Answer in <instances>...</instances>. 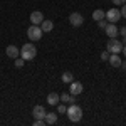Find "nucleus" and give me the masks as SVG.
<instances>
[{"label":"nucleus","instance_id":"obj_1","mask_svg":"<svg viewBox=\"0 0 126 126\" xmlns=\"http://www.w3.org/2000/svg\"><path fill=\"white\" fill-rule=\"evenodd\" d=\"M66 114H67V119L71 123H79V121L82 119V109H81V106H78V104L74 103V104H69L67 106Z\"/></svg>","mask_w":126,"mask_h":126},{"label":"nucleus","instance_id":"obj_2","mask_svg":"<svg viewBox=\"0 0 126 126\" xmlns=\"http://www.w3.org/2000/svg\"><path fill=\"white\" fill-rule=\"evenodd\" d=\"M37 56V47L29 42V44H25V46H22L20 47V57L24 59V61H32V59H35Z\"/></svg>","mask_w":126,"mask_h":126},{"label":"nucleus","instance_id":"obj_3","mask_svg":"<svg viewBox=\"0 0 126 126\" xmlns=\"http://www.w3.org/2000/svg\"><path fill=\"white\" fill-rule=\"evenodd\" d=\"M106 50L109 54H119L123 50V42L118 39H109L106 44Z\"/></svg>","mask_w":126,"mask_h":126},{"label":"nucleus","instance_id":"obj_4","mask_svg":"<svg viewBox=\"0 0 126 126\" xmlns=\"http://www.w3.org/2000/svg\"><path fill=\"white\" fill-rule=\"evenodd\" d=\"M42 29H40V25H30L29 29H27V37H29L32 42H35V40H40V37H42Z\"/></svg>","mask_w":126,"mask_h":126},{"label":"nucleus","instance_id":"obj_5","mask_svg":"<svg viewBox=\"0 0 126 126\" xmlns=\"http://www.w3.org/2000/svg\"><path fill=\"white\" fill-rule=\"evenodd\" d=\"M104 19H106L109 24H116L118 20L121 19V10L116 9V7H114V9H109L106 12V15H104Z\"/></svg>","mask_w":126,"mask_h":126},{"label":"nucleus","instance_id":"obj_6","mask_svg":"<svg viewBox=\"0 0 126 126\" xmlns=\"http://www.w3.org/2000/svg\"><path fill=\"white\" fill-rule=\"evenodd\" d=\"M69 22H71L72 27H81L82 22H84V17H82V14H79V12H72V14L69 15Z\"/></svg>","mask_w":126,"mask_h":126},{"label":"nucleus","instance_id":"obj_7","mask_svg":"<svg viewBox=\"0 0 126 126\" xmlns=\"http://www.w3.org/2000/svg\"><path fill=\"white\" fill-rule=\"evenodd\" d=\"M104 32H106V35L109 37V39H116V35L119 34L116 24H109V22H108V25L104 27Z\"/></svg>","mask_w":126,"mask_h":126},{"label":"nucleus","instance_id":"obj_8","mask_svg":"<svg viewBox=\"0 0 126 126\" xmlns=\"http://www.w3.org/2000/svg\"><path fill=\"white\" fill-rule=\"evenodd\" d=\"M84 91V86L81 84V82H76V81H72V82H69V93L71 94H74V96H78Z\"/></svg>","mask_w":126,"mask_h":126},{"label":"nucleus","instance_id":"obj_9","mask_svg":"<svg viewBox=\"0 0 126 126\" xmlns=\"http://www.w3.org/2000/svg\"><path fill=\"white\" fill-rule=\"evenodd\" d=\"M5 54H7V57H9V59H17L20 56V49L17 47V46H7Z\"/></svg>","mask_w":126,"mask_h":126},{"label":"nucleus","instance_id":"obj_10","mask_svg":"<svg viewBox=\"0 0 126 126\" xmlns=\"http://www.w3.org/2000/svg\"><path fill=\"white\" fill-rule=\"evenodd\" d=\"M42 20H44V14H42L40 10H35V12L30 14V22H32L34 25H40Z\"/></svg>","mask_w":126,"mask_h":126},{"label":"nucleus","instance_id":"obj_11","mask_svg":"<svg viewBox=\"0 0 126 126\" xmlns=\"http://www.w3.org/2000/svg\"><path fill=\"white\" fill-rule=\"evenodd\" d=\"M32 116L35 118V119H44V118H46V109H44V106H40V104L34 106V109H32Z\"/></svg>","mask_w":126,"mask_h":126},{"label":"nucleus","instance_id":"obj_12","mask_svg":"<svg viewBox=\"0 0 126 126\" xmlns=\"http://www.w3.org/2000/svg\"><path fill=\"white\" fill-rule=\"evenodd\" d=\"M109 64L113 66V67H121V57H119V54H109Z\"/></svg>","mask_w":126,"mask_h":126},{"label":"nucleus","instance_id":"obj_13","mask_svg":"<svg viewBox=\"0 0 126 126\" xmlns=\"http://www.w3.org/2000/svg\"><path fill=\"white\" fill-rule=\"evenodd\" d=\"M47 103L50 106H57L59 103H61V96H59L57 93H50L47 96Z\"/></svg>","mask_w":126,"mask_h":126},{"label":"nucleus","instance_id":"obj_14","mask_svg":"<svg viewBox=\"0 0 126 126\" xmlns=\"http://www.w3.org/2000/svg\"><path fill=\"white\" fill-rule=\"evenodd\" d=\"M61 103H64V104H74L76 103V97H74V94H71V93H64V94H61Z\"/></svg>","mask_w":126,"mask_h":126},{"label":"nucleus","instance_id":"obj_15","mask_svg":"<svg viewBox=\"0 0 126 126\" xmlns=\"http://www.w3.org/2000/svg\"><path fill=\"white\" fill-rule=\"evenodd\" d=\"M44 121H46V125H56L57 123V114L56 113H46V118H44Z\"/></svg>","mask_w":126,"mask_h":126},{"label":"nucleus","instance_id":"obj_16","mask_svg":"<svg viewBox=\"0 0 126 126\" xmlns=\"http://www.w3.org/2000/svg\"><path fill=\"white\" fill-rule=\"evenodd\" d=\"M40 29H42V32H50V30L54 29V22L52 20H42V24H40Z\"/></svg>","mask_w":126,"mask_h":126},{"label":"nucleus","instance_id":"obj_17","mask_svg":"<svg viewBox=\"0 0 126 126\" xmlns=\"http://www.w3.org/2000/svg\"><path fill=\"white\" fill-rule=\"evenodd\" d=\"M62 82H66V84H69V82H72L74 81V74L72 72H69V71H66V72H62Z\"/></svg>","mask_w":126,"mask_h":126},{"label":"nucleus","instance_id":"obj_18","mask_svg":"<svg viewBox=\"0 0 126 126\" xmlns=\"http://www.w3.org/2000/svg\"><path fill=\"white\" fill-rule=\"evenodd\" d=\"M104 15H106V12H104V10H101V9H97V10H94V12H93V19L96 20H103L104 19Z\"/></svg>","mask_w":126,"mask_h":126},{"label":"nucleus","instance_id":"obj_19","mask_svg":"<svg viewBox=\"0 0 126 126\" xmlns=\"http://www.w3.org/2000/svg\"><path fill=\"white\" fill-rule=\"evenodd\" d=\"M66 111H67V106H66L64 103H59V104H57V113H61V114H66Z\"/></svg>","mask_w":126,"mask_h":126},{"label":"nucleus","instance_id":"obj_20","mask_svg":"<svg viewBox=\"0 0 126 126\" xmlns=\"http://www.w3.org/2000/svg\"><path fill=\"white\" fill-rule=\"evenodd\" d=\"M24 62H25V61H24L22 57H17L15 61H14V64H15V67H17V69L22 67V66H24Z\"/></svg>","mask_w":126,"mask_h":126},{"label":"nucleus","instance_id":"obj_21","mask_svg":"<svg viewBox=\"0 0 126 126\" xmlns=\"http://www.w3.org/2000/svg\"><path fill=\"white\" fill-rule=\"evenodd\" d=\"M106 25H108V20H106V19L97 20V27H99V29H103V30H104V27H106Z\"/></svg>","mask_w":126,"mask_h":126},{"label":"nucleus","instance_id":"obj_22","mask_svg":"<svg viewBox=\"0 0 126 126\" xmlns=\"http://www.w3.org/2000/svg\"><path fill=\"white\" fill-rule=\"evenodd\" d=\"M108 59H109V52L108 50H103L101 52V61H108Z\"/></svg>","mask_w":126,"mask_h":126},{"label":"nucleus","instance_id":"obj_23","mask_svg":"<svg viewBox=\"0 0 126 126\" xmlns=\"http://www.w3.org/2000/svg\"><path fill=\"white\" fill-rule=\"evenodd\" d=\"M34 126H46V121L44 119H35L34 121Z\"/></svg>","mask_w":126,"mask_h":126},{"label":"nucleus","instance_id":"obj_24","mask_svg":"<svg viewBox=\"0 0 126 126\" xmlns=\"http://www.w3.org/2000/svg\"><path fill=\"white\" fill-rule=\"evenodd\" d=\"M111 2H113L114 5H125L126 3V0H111Z\"/></svg>","mask_w":126,"mask_h":126},{"label":"nucleus","instance_id":"obj_25","mask_svg":"<svg viewBox=\"0 0 126 126\" xmlns=\"http://www.w3.org/2000/svg\"><path fill=\"white\" fill-rule=\"evenodd\" d=\"M121 17H125V19H126V3L121 7Z\"/></svg>","mask_w":126,"mask_h":126},{"label":"nucleus","instance_id":"obj_26","mask_svg":"<svg viewBox=\"0 0 126 126\" xmlns=\"http://www.w3.org/2000/svg\"><path fill=\"white\" fill-rule=\"evenodd\" d=\"M118 30H119V34H121L123 37L126 35V27H121V29H118Z\"/></svg>","mask_w":126,"mask_h":126},{"label":"nucleus","instance_id":"obj_27","mask_svg":"<svg viewBox=\"0 0 126 126\" xmlns=\"http://www.w3.org/2000/svg\"><path fill=\"white\" fill-rule=\"evenodd\" d=\"M121 67H123V69L126 71V61H123V62H121Z\"/></svg>","mask_w":126,"mask_h":126},{"label":"nucleus","instance_id":"obj_28","mask_svg":"<svg viewBox=\"0 0 126 126\" xmlns=\"http://www.w3.org/2000/svg\"><path fill=\"white\" fill-rule=\"evenodd\" d=\"M121 52H123V56L126 57V46H123V50H121Z\"/></svg>","mask_w":126,"mask_h":126},{"label":"nucleus","instance_id":"obj_29","mask_svg":"<svg viewBox=\"0 0 126 126\" xmlns=\"http://www.w3.org/2000/svg\"><path fill=\"white\" fill-rule=\"evenodd\" d=\"M123 46H126V35L123 37Z\"/></svg>","mask_w":126,"mask_h":126}]
</instances>
